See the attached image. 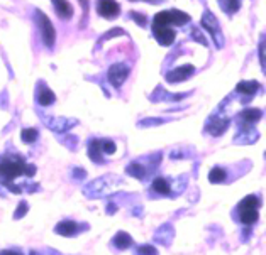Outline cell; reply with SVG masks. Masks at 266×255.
Segmentation results:
<instances>
[{
	"label": "cell",
	"mask_w": 266,
	"mask_h": 255,
	"mask_svg": "<svg viewBox=\"0 0 266 255\" xmlns=\"http://www.w3.org/2000/svg\"><path fill=\"white\" fill-rule=\"evenodd\" d=\"M122 184H124V181H122L117 174H105V176L93 179L89 184L83 186V194H85L87 198L97 200V198H104V196L112 194L114 191H117Z\"/></svg>",
	"instance_id": "6da1fadb"
},
{
	"label": "cell",
	"mask_w": 266,
	"mask_h": 255,
	"mask_svg": "<svg viewBox=\"0 0 266 255\" xmlns=\"http://www.w3.org/2000/svg\"><path fill=\"white\" fill-rule=\"evenodd\" d=\"M36 173V166L26 164L24 159H7V161L0 162V178H2V184L9 186L12 179L19 176H33Z\"/></svg>",
	"instance_id": "7a4b0ae2"
},
{
	"label": "cell",
	"mask_w": 266,
	"mask_h": 255,
	"mask_svg": "<svg viewBox=\"0 0 266 255\" xmlns=\"http://www.w3.org/2000/svg\"><path fill=\"white\" fill-rule=\"evenodd\" d=\"M260 198L255 196V194H249V196H246L243 201L239 203V206H237V210H239V218L241 221L244 223V225H253V223L258 221V218H260Z\"/></svg>",
	"instance_id": "3957f363"
},
{
	"label": "cell",
	"mask_w": 266,
	"mask_h": 255,
	"mask_svg": "<svg viewBox=\"0 0 266 255\" xmlns=\"http://www.w3.org/2000/svg\"><path fill=\"white\" fill-rule=\"evenodd\" d=\"M190 21V15L185 14L181 10H177V9H172V10H161L154 15V21H153V26H165V27H170V26H185L186 22Z\"/></svg>",
	"instance_id": "277c9868"
},
{
	"label": "cell",
	"mask_w": 266,
	"mask_h": 255,
	"mask_svg": "<svg viewBox=\"0 0 266 255\" xmlns=\"http://www.w3.org/2000/svg\"><path fill=\"white\" fill-rule=\"evenodd\" d=\"M36 21L39 24V29H41V36H43V42H44L46 47H53L54 41H56V33H54V27L51 21L47 19V15L43 10H36Z\"/></svg>",
	"instance_id": "5b68a950"
},
{
	"label": "cell",
	"mask_w": 266,
	"mask_h": 255,
	"mask_svg": "<svg viewBox=\"0 0 266 255\" xmlns=\"http://www.w3.org/2000/svg\"><path fill=\"white\" fill-rule=\"evenodd\" d=\"M202 27L209 31V34L212 36V39L217 44V47L224 46V36H222L221 26H219V22H217L216 15H214L210 10H205L204 15H202Z\"/></svg>",
	"instance_id": "8992f818"
},
{
	"label": "cell",
	"mask_w": 266,
	"mask_h": 255,
	"mask_svg": "<svg viewBox=\"0 0 266 255\" xmlns=\"http://www.w3.org/2000/svg\"><path fill=\"white\" fill-rule=\"evenodd\" d=\"M39 117H41V120L44 122L51 130H54V132H58V134L66 132V130L73 129L75 125H78V120H75V118H66V117H49L47 118L43 111H39Z\"/></svg>",
	"instance_id": "52a82bcc"
},
{
	"label": "cell",
	"mask_w": 266,
	"mask_h": 255,
	"mask_svg": "<svg viewBox=\"0 0 266 255\" xmlns=\"http://www.w3.org/2000/svg\"><path fill=\"white\" fill-rule=\"evenodd\" d=\"M129 73L131 70L128 65H124V63H116V65H112L109 68V71H107V79H109L110 85L119 88V86L128 79Z\"/></svg>",
	"instance_id": "ba28073f"
},
{
	"label": "cell",
	"mask_w": 266,
	"mask_h": 255,
	"mask_svg": "<svg viewBox=\"0 0 266 255\" xmlns=\"http://www.w3.org/2000/svg\"><path fill=\"white\" fill-rule=\"evenodd\" d=\"M193 73H195V66L193 65H183V66H178L175 68L173 71H170L166 74V81L168 83H181L185 79L192 78Z\"/></svg>",
	"instance_id": "9c48e42d"
},
{
	"label": "cell",
	"mask_w": 266,
	"mask_h": 255,
	"mask_svg": "<svg viewBox=\"0 0 266 255\" xmlns=\"http://www.w3.org/2000/svg\"><path fill=\"white\" fill-rule=\"evenodd\" d=\"M97 12L100 17L114 19L121 14V5L116 0H97Z\"/></svg>",
	"instance_id": "30bf717a"
},
{
	"label": "cell",
	"mask_w": 266,
	"mask_h": 255,
	"mask_svg": "<svg viewBox=\"0 0 266 255\" xmlns=\"http://www.w3.org/2000/svg\"><path fill=\"white\" fill-rule=\"evenodd\" d=\"M153 36L161 46H170V44H173L175 37H177V33H175L172 27L153 26Z\"/></svg>",
	"instance_id": "8fae6325"
},
{
	"label": "cell",
	"mask_w": 266,
	"mask_h": 255,
	"mask_svg": "<svg viewBox=\"0 0 266 255\" xmlns=\"http://www.w3.org/2000/svg\"><path fill=\"white\" fill-rule=\"evenodd\" d=\"M227 127H229V118L214 115V117L207 122V129L205 130H207L209 134H212L214 137H219V135H222L225 130H227Z\"/></svg>",
	"instance_id": "7c38bea8"
},
{
	"label": "cell",
	"mask_w": 266,
	"mask_h": 255,
	"mask_svg": "<svg viewBox=\"0 0 266 255\" xmlns=\"http://www.w3.org/2000/svg\"><path fill=\"white\" fill-rule=\"evenodd\" d=\"M173 235H175V228L172 226V223H165V225H161L154 232V242H158L160 245L168 247L173 242Z\"/></svg>",
	"instance_id": "4fadbf2b"
},
{
	"label": "cell",
	"mask_w": 266,
	"mask_h": 255,
	"mask_svg": "<svg viewBox=\"0 0 266 255\" xmlns=\"http://www.w3.org/2000/svg\"><path fill=\"white\" fill-rule=\"evenodd\" d=\"M54 232L61 235V237H75V235L80 232V228H78V225L75 221L65 220V221H59L58 225L54 226Z\"/></svg>",
	"instance_id": "5bb4252c"
},
{
	"label": "cell",
	"mask_w": 266,
	"mask_h": 255,
	"mask_svg": "<svg viewBox=\"0 0 266 255\" xmlns=\"http://www.w3.org/2000/svg\"><path fill=\"white\" fill-rule=\"evenodd\" d=\"M51 2H53L54 12L58 14L59 19L68 21V19L73 17V7L70 5L68 0H51Z\"/></svg>",
	"instance_id": "9a60e30c"
},
{
	"label": "cell",
	"mask_w": 266,
	"mask_h": 255,
	"mask_svg": "<svg viewBox=\"0 0 266 255\" xmlns=\"http://www.w3.org/2000/svg\"><path fill=\"white\" fill-rule=\"evenodd\" d=\"M89 157L93 162H104V150H102V139H95L89 146Z\"/></svg>",
	"instance_id": "2e32d148"
},
{
	"label": "cell",
	"mask_w": 266,
	"mask_h": 255,
	"mask_svg": "<svg viewBox=\"0 0 266 255\" xmlns=\"http://www.w3.org/2000/svg\"><path fill=\"white\" fill-rule=\"evenodd\" d=\"M258 90H260V83L258 81H239L236 86V91L241 95H246V97H253V95L258 93Z\"/></svg>",
	"instance_id": "e0dca14e"
},
{
	"label": "cell",
	"mask_w": 266,
	"mask_h": 255,
	"mask_svg": "<svg viewBox=\"0 0 266 255\" xmlns=\"http://www.w3.org/2000/svg\"><path fill=\"white\" fill-rule=\"evenodd\" d=\"M261 117H263V111H261L260 109H246V110L241 111V118H243V122L246 123V127L260 122Z\"/></svg>",
	"instance_id": "ac0fdd59"
},
{
	"label": "cell",
	"mask_w": 266,
	"mask_h": 255,
	"mask_svg": "<svg viewBox=\"0 0 266 255\" xmlns=\"http://www.w3.org/2000/svg\"><path fill=\"white\" fill-rule=\"evenodd\" d=\"M134 244V240H133V237H131L129 233H126V232H117L116 233V237L112 238V245L114 247H117L119 250H126V249H129L131 245Z\"/></svg>",
	"instance_id": "d6986e66"
},
{
	"label": "cell",
	"mask_w": 266,
	"mask_h": 255,
	"mask_svg": "<svg viewBox=\"0 0 266 255\" xmlns=\"http://www.w3.org/2000/svg\"><path fill=\"white\" fill-rule=\"evenodd\" d=\"M54 100H56V95L53 93L49 88H46V86H41L39 88V93H38V103L41 107H49L53 105Z\"/></svg>",
	"instance_id": "ffe728a7"
},
{
	"label": "cell",
	"mask_w": 266,
	"mask_h": 255,
	"mask_svg": "<svg viewBox=\"0 0 266 255\" xmlns=\"http://www.w3.org/2000/svg\"><path fill=\"white\" fill-rule=\"evenodd\" d=\"M256 139H258V132L253 134V130L244 125L243 132L236 135L234 142H236V144H253V142H256Z\"/></svg>",
	"instance_id": "44dd1931"
},
{
	"label": "cell",
	"mask_w": 266,
	"mask_h": 255,
	"mask_svg": "<svg viewBox=\"0 0 266 255\" xmlns=\"http://www.w3.org/2000/svg\"><path fill=\"white\" fill-rule=\"evenodd\" d=\"M151 188H153V191H156L158 194H165V196H170V193H172V186H170V182L165 178H154Z\"/></svg>",
	"instance_id": "7402d4cb"
},
{
	"label": "cell",
	"mask_w": 266,
	"mask_h": 255,
	"mask_svg": "<svg viewBox=\"0 0 266 255\" xmlns=\"http://www.w3.org/2000/svg\"><path fill=\"white\" fill-rule=\"evenodd\" d=\"M126 173L136 179H144L148 171H146V167L142 164H139V162H131V164H128V167H126Z\"/></svg>",
	"instance_id": "603a6c76"
},
{
	"label": "cell",
	"mask_w": 266,
	"mask_h": 255,
	"mask_svg": "<svg viewBox=\"0 0 266 255\" xmlns=\"http://www.w3.org/2000/svg\"><path fill=\"white\" fill-rule=\"evenodd\" d=\"M219 5H221V9L225 12V14L232 15V14H236V12L239 10L241 0H219Z\"/></svg>",
	"instance_id": "cb8c5ba5"
},
{
	"label": "cell",
	"mask_w": 266,
	"mask_h": 255,
	"mask_svg": "<svg viewBox=\"0 0 266 255\" xmlns=\"http://www.w3.org/2000/svg\"><path fill=\"white\" fill-rule=\"evenodd\" d=\"M225 178H227V174H225V171L222 169V167H214L212 171L209 173V181L214 182V184H219V182H224Z\"/></svg>",
	"instance_id": "d4e9b609"
},
{
	"label": "cell",
	"mask_w": 266,
	"mask_h": 255,
	"mask_svg": "<svg viewBox=\"0 0 266 255\" xmlns=\"http://www.w3.org/2000/svg\"><path fill=\"white\" fill-rule=\"evenodd\" d=\"M21 137L26 144H33V142H36V139L39 137V132L36 129H24L21 132Z\"/></svg>",
	"instance_id": "484cf974"
},
{
	"label": "cell",
	"mask_w": 266,
	"mask_h": 255,
	"mask_svg": "<svg viewBox=\"0 0 266 255\" xmlns=\"http://www.w3.org/2000/svg\"><path fill=\"white\" fill-rule=\"evenodd\" d=\"M27 211H29V205H27L26 201H21L17 205L15 213H14V220H21L22 217H26V215H27Z\"/></svg>",
	"instance_id": "4316f807"
},
{
	"label": "cell",
	"mask_w": 266,
	"mask_h": 255,
	"mask_svg": "<svg viewBox=\"0 0 266 255\" xmlns=\"http://www.w3.org/2000/svg\"><path fill=\"white\" fill-rule=\"evenodd\" d=\"M124 34H126V33H124V29H117V27H116V29H110L109 33H107L105 36H102V37L98 39V42H97V47L100 46L102 42L109 41L110 37H114V36H124Z\"/></svg>",
	"instance_id": "83f0119b"
},
{
	"label": "cell",
	"mask_w": 266,
	"mask_h": 255,
	"mask_svg": "<svg viewBox=\"0 0 266 255\" xmlns=\"http://www.w3.org/2000/svg\"><path fill=\"white\" fill-rule=\"evenodd\" d=\"M165 122H166L165 118H144V120H141L137 123V127H156Z\"/></svg>",
	"instance_id": "f1b7e54d"
},
{
	"label": "cell",
	"mask_w": 266,
	"mask_h": 255,
	"mask_svg": "<svg viewBox=\"0 0 266 255\" xmlns=\"http://www.w3.org/2000/svg\"><path fill=\"white\" fill-rule=\"evenodd\" d=\"M136 255H158V250L153 245H141L136 249Z\"/></svg>",
	"instance_id": "f546056e"
},
{
	"label": "cell",
	"mask_w": 266,
	"mask_h": 255,
	"mask_svg": "<svg viewBox=\"0 0 266 255\" xmlns=\"http://www.w3.org/2000/svg\"><path fill=\"white\" fill-rule=\"evenodd\" d=\"M129 17L134 19V22L137 24V26L141 27H146V24H148V21H146V15L144 14H139V12H129Z\"/></svg>",
	"instance_id": "4dcf8cb0"
},
{
	"label": "cell",
	"mask_w": 266,
	"mask_h": 255,
	"mask_svg": "<svg viewBox=\"0 0 266 255\" xmlns=\"http://www.w3.org/2000/svg\"><path fill=\"white\" fill-rule=\"evenodd\" d=\"M102 150H104V154H114L116 152V144L109 139H102Z\"/></svg>",
	"instance_id": "1f68e13d"
},
{
	"label": "cell",
	"mask_w": 266,
	"mask_h": 255,
	"mask_svg": "<svg viewBox=\"0 0 266 255\" xmlns=\"http://www.w3.org/2000/svg\"><path fill=\"white\" fill-rule=\"evenodd\" d=\"M71 176L77 179V181H82V179H85V178H87V171H85V169H82V167H75L73 173H71Z\"/></svg>",
	"instance_id": "d6a6232c"
},
{
	"label": "cell",
	"mask_w": 266,
	"mask_h": 255,
	"mask_svg": "<svg viewBox=\"0 0 266 255\" xmlns=\"http://www.w3.org/2000/svg\"><path fill=\"white\" fill-rule=\"evenodd\" d=\"M80 3H82V9H83V22H82V26H83L87 19H89V0H80Z\"/></svg>",
	"instance_id": "836d02e7"
},
{
	"label": "cell",
	"mask_w": 266,
	"mask_h": 255,
	"mask_svg": "<svg viewBox=\"0 0 266 255\" xmlns=\"http://www.w3.org/2000/svg\"><path fill=\"white\" fill-rule=\"evenodd\" d=\"M260 63H261V68H265V42L261 39L260 42Z\"/></svg>",
	"instance_id": "e575fe53"
},
{
	"label": "cell",
	"mask_w": 266,
	"mask_h": 255,
	"mask_svg": "<svg viewBox=\"0 0 266 255\" xmlns=\"http://www.w3.org/2000/svg\"><path fill=\"white\" fill-rule=\"evenodd\" d=\"M193 39H195V41H200L204 46H207V41H205V39H204V36L200 34V31H197V29L193 31Z\"/></svg>",
	"instance_id": "d590c367"
},
{
	"label": "cell",
	"mask_w": 266,
	"mask_h": 255,
	"mask_svg": "<svg viewBox=\"0 0 266 255\" xmlns=\"http://www.w3.org/2000/svg\"><path fill=\"white\" fill-rule=\"evenodd\" d=\"M117 211V206L114 205V203H109V206H107V213L109 215H114Z\"/></svg>",
	"instance_id": "8d00e7d4"
},
{
	"label": "cell",
	"mask_w": 266,
	"mask_h": 255,
	"mask_svg": "<svg viewBox=\"0 0 266 255\" xmlns=\"http://www.w3.org/2000/svg\"><path fill=\"white\" fill-rule=\"evenodd\" d=\"M0 255H24L21 252H15V250H2Z\"/></svg>",
	"instance_id": "74e56055"
},
{
	"label": "cell",
	"mask_w": 266,
	"mask_h": 255,
	"mask_svg": "<svg viewBox=\"0 0 266 255\" xmlns=\"http://www.w3.org/2000/svg\"><path fill=\"white\" fill-rule=\"evenodd\" d=\"M29 255H39V254H38V252H36V250H33V252H31Z\"/></svg>",
	"instance_id": "f35d334b"
},
{
	"label": "cell",
	"mask_w": 266,
	"mask_h": 255,
	"mask_svg": "<svg viewBox=\"0 0 266 255\" xmlns=\"http://www.w3.org/2000/svg\"><path fill=\"white\" fill-rule=\"evenodd\" d=\"M148 2H158V0H148Z\"/></svg>",
	"instance_id": "ab89813d"
},
{
	"label": "cell",
	"mask_w": 266,
	"mask_h": 255,
	"mask_svg": "<svg viewBox=\"0 0 266 255\" xmlns=\"http://www.w3.org/2000/svg\"><path fill=\"white\" fill-rule=\"evenodd\" d=\"M133 2H134V0H133Z\"/></svg>",
	"instance_id": "60d3db41"
}]
</instances>
